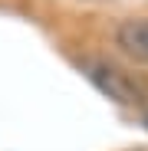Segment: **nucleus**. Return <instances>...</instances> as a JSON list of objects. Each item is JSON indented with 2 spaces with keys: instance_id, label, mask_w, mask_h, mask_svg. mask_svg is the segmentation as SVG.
Segmentation results:
<instances>
[{
  "instance_id": "f257e3e1",
  "label": "nucleus",
  "mask_w": 148,
  "mask_h": 151,
  "mask_svg": "<svg viewBox=\"0 0 148 151\" xmlns=\"http://www.w3.org/2000/svg\"><path fill=\"white\" fill-rule=\"evenodd\" d=\"M79 69L86 72V79H89L99 92L109 95L112 102H118V105L142 109V105L148 102V89H145V82L135 79L132 72H125V69L105 63V59H79Z\"/></svg>"
},
{
  "instance_id": "f03ea898",
  "label": "nucleus",
  "mask_w": 148,
  "mask_h": 151,
  "mask_svg": "<svg viewBox=\"0 0 148 151\" xmlns=\"http://www.w3.org/2000/svg\"><path fill=\"white\" fill-rule=\"evenodd\" d=\"M115 43L138 63H148V17H135L125 20L115 33Z\"/></svg>"
},
{
  "instance_id": "7ed1b4c3",
  "label": "nucleus",
  "mask_w": 148,
  "mask_h": 151,
  "mask_svg": "<svg viewBox=\"0 0 148 151\" xmlns=\"http://www.w3.org/2000/svg\"><path fill=\"white\" fill-rule=\"evenodd\" d=\"M142 122H145V125H148V102H145V105H142Z\"/></svg>"
}]
</instances>
